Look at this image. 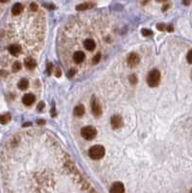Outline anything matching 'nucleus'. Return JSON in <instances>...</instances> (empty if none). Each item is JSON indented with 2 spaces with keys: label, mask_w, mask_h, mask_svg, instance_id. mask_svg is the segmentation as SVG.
Here are the masks:
<instances>
[{
  "label": "nucleus",
  "mask_w": 192,
  "mask_h": 193,
  "mask_svg": "<svg viewBox=\"0 0 192 193\" xmlns=\"http://www.w3.org/2000/svg\"><path fill=\"white\" fill-rule=\"evenodd\" d=\"M30 9L32 10V11H37L38 10V5L36 3H32L31 5H30Z\"/></svg>",
  "instance_id": "obj_25"
},
{
  "label": "nucleus",
  "mask_w": 192,
  "mask_h": 193,
  "mask_svg": "<svg viewBox=\"0 0 192 193\" xmlns=\"http://www.w3.org/2000/svg\"><path fill=\"white\" fill-rule=\"evenodd\" d=\"M21 70V64L19 62H15L14 65H13V71L14 72H19V71Z\"/></svg>",
  "instance_id": "obj_19"
},
{
  "label": "nucleus",
  "mask_w": 192,
  "mask_h": 193,
  "mask_svg": "<svg viewBox=\"0 0 192 193\" xmlns=\"http://www.w3.org/2000/svg\"><path fill=\"white\" fill-rule=\"evenodd\" d=\"M183 3L184 5H189L190 4V0H183Z\"/></svg>",
  "instance_id": "obj_31"
},
{
  "label": "nucleus",
  "mask_w": 192,
  "mask_h": 193,
  "mask_svg": "<svg viewBox=\"0 0 192 193\" xmlns=\"http://www.w3.org/2000/svg\"><path fill=\"white\" fill-rule=\"evenodd\" d=\"M157 29H158V30H160V31H164V30L167 29V27H166V25H165V24L159 23V24H157Z\"/></svg>",
  "instance_id": "obj_24"
},
{
  "label": "nucleus",
  "mask_w": 192,
  "mask_h": 193,
  "mask_svg": "<svg viewBox=\"0 0 192 193\" xmlns=\"http://www.w3.org/2000/svg\"><path fill=\"white\" fill-rule=\"evenodd\" d=\"M35 100H36V98L33 94H25L22 98V102L24 103V105L30 106L35 102Z\"/></svg>",
  "instance_id": "obj_9"
},
{
  "label": "nucleus",
  "mask_w": 192,
  "mask_h": 193,
  "mask_svg": "<svg viewBox=\"0 0 192 193\" xmlns=\"http://www.w3.org/2000/svg\"><path fill=\"white\" fill-rule=\"evenodd\" d=\"M105 154V150L102 146L100 145H96V146L91 147L89 150V156L92 159H95V160H98L102 157H103Z\"/></svg>",
  "instance_id": "obj_1"
},
{
  "label": "nucleus",
  "mask_w": 192,
  "mask_h": 193,
  "mask_svg": "<svg viewBox=\"0 0 192 193\" xmlns=\"http://www.w3.org/2000/svg\"><path fill=\"white\" fill-rule=\"evenodd\" d=\"M100 59H102V53L100 52L96 53V54L94 55V57L92 58V63L94 65H97L98 63H100Z\"/></svg>",
  "instance_id": "obj_18"
},
{
  "label": "nucleus",
  "mask_w": 192,
  "mask_h": 193,
  "mask_svg": "<svg viewBox=\"0 0 192 193\" xmlns=\"http://www.w3.org/2000/svg\"><path fill=\"white\" fill-rule=\"evenodd\" d=\"M142 34L144 35V36H151V35L153 34V32H151V30H149V29H143L142 30Z\"/></svg>",
  "instance_id": "obj_23"
},
{
  "label": "nucleus",
  "mask_w": 192,
  "mask_h": 193,
  "mask_svg": "<svg viewBox=\"0 0 192 193\" xmlns=\"http://www.w3.org/2000/svg\"><path fill=\"white\" fill-rule=\"evenodd\" d=\"M157 1H159V2H163V1H166V0H157Z\"/></svg>",
  "instance_id": "obj_34"
},
{
  "label": "nucleus",
  "mask_w": 192,
  "mask_h": 193,
  "mask_svg": "<svg viewBox=\"0 0 192 193\" xmlns=\"http://www.w3.org/2000/svg\"><path fill=\"white\" fill-rule=\"evenodd\" d=\"M56 77H61V71H60V69H57V70H56Z\"/></svg>",
  "instance_id": "obj_28"
},
{
  "label": "nucleus",
  "mask_w": 192,
  "mask_h": 193,
  "mask_svg": "<svg viewBox=\"0 0 192 193\" xmlns=\"http://www.w3.org/2000/svg\"><path fill=\"white\" fill-rule=\"evenodd\" d=\"M83 47H84L85 49L88 50V51H93L96 48V42L93 39L88 38V39L84 40V42H83Z\"/></svg>",
  "instance_id": "obj_8"
},
{
  "label": "nucleus",
  "mask_w": 192,
  "mask_h": 193,
  "mask_svg": "<svg viewBox=\"0 0 192 193\" xmlns=\"http://www.w3.org/2000/svg\"><path fill=\"white\" fill-rule=\"evenodd\" d=\"M160 81V73L157 70H153L151 72L149 73L148 78H147V82L149 86L151 87H155L159 84Z\"/></svg>",
  "instance_id": "obj_2"
},
{
  "label": "nucleus",
  "mask_w": 192,
  "mask_h": 193,
  "mask_svg": "<svg viewBox=\"0 0 192 193\" xmlns=\"http://www.w3.org/2000/svg\"><path fill=\"white\" fill-rule=\"evenodd\" d=\"M37 123L39 124V125H45V120H38Z\"/></svg>",
  "instance_id": "obj_29"
},
{
  "label": "nucleus",
  "mask_w": 192,
  "mask_h": 193,
  "mask_svg": "<svg viewBox=\"0 0 192 193\" xmlns=\"http://www.w3.org/2000/svg\"><path fill=\"white\" fill-rule=\"evenodd\" d=\"M8 50H9L10 54H12V55H17V54H19V53H21V47H19V45L15 44V45H10V47H8Z\"/></svg>",
  "instance_id": "obj_12"
},
{
  "label": "nucleus",
  "mask_w": 192,
  "mask_h": 193,
  "mask_svg": "<svg viewBox=\"0 0 192 193\" xmlns=\"http://www.w3.org/2000/svg\"><path fill=\"white\" fill-rule=\"evenodd\" d=\"M6 1H8V0H0V2H6Z\"/></svg>",
  "instance_id": "obj_33"
},
{
  "label": "nucleus",
  "mask_w": 192,
  "mask_h": 193,
  "mask_svg": "<svg viewBox=\"0 0 192 193\" xmlns=\"http://www.w3.org/2000/svg\"><path fill=\"white\" fill-rule=\"evenodd\" d=\"M84 113H85V108H84V106L83 105H77L76 107L74 108V114L75 116H77V117H81V116H83L84 115Z\"/></svg>",
  "instance_id": "obj_14"
},
{
  "label": "nucleus",
  "mask_w": 192,
  "mask_h": 193,
  "mask_svg": "<svg viewBox=\"0 0 192 193\" xmlns=\"http://www.w3.org/2000/svg\"><path fill=\"white\" fill-rule=\"evenodd\" d=\"M91 107H92V113L94 114L96 117H100L102 115V107L98 104L96 96H92V101H91Z\"/></svg>",
  "instance_id": "obj_4"
},
{
  "label": "nucleus",
  "mask_w": 192,
  "mask_h": 193,
  "mask_svg": "<svg viewBox=\"0 0 192 193\" xmlns=\"http://www.w3.org/2000/svg\"><path fill=\"white\" fill-rule=\"evenodd\" d=\"M24 65L25 67H26V69H28V70H33V69H35V67H36L37 63L33 58L28 57L24 60Z\"/></svg>",
  "instance_id": "obj_11"
},
{
  "label": "nucleus",
  "mask_w": 192,
  "mask_h": 193,
  "mask_svg": "<svg viewBox=\"0 0 192 193\" xmlns=\"http://www.w3.org/2000/svg\"><path fill=\"white\" fill-rule=\"evenodd\" d=\"M97 135V129L94 126H87L81 129V136L86 140H92Z\"/></svg>",
  "instance_id": "obj_3"
},
{
  "label": "nucleus",
  "mask_w": 192,
  "mask_h": 193,
  "mask_svg": "<svg viewBox=\"0 0 192 193\" xmlns=\"http://www.w3.org/2000/svg\"><path fill=\"white\" fill-rule=\"evenodd\" d=\"M51 68H52V66L49 63V64L47 65V73H48V75H50V73H51Z\"/></svg>",
  "instance_id": "obj_27"
},
{
  "label": "nucleus",
  "mask_w": 192,
  "mask_h": 193,
  "mask_svg": "<svg viewBox=\"0 0 192 193\" xmlns=\"http://www.w3.org/2000/svg\"><path fill=\"white\" fill-rule=\"evenodd\" d=\"M139 62H140V57L136 53H131L128 58V66H130V67H135L139 64Z\"/></svg>",
  "instance_id": "obj_6"
},
{
  "label": "nucleus",
  "mask_w": 192,
  "mask_h": 193,
  "mask_svg": "<svg viewBox=\"0 0 192 193\" xmlns=\"http://www.w3.org/2000/svg\"><path fill=\"white\" fill-rule=\"evenodd\" d=\"M76 72H77V71L75 70V69H70V70L68 71V73H67V77H69V78L74 77V75H75V73H76Z\"/></svg>",
  "instance_id": "obj_20"
},
{
  "label": "nucleus",
  "mask_w": 192,
  "mask_h": 193,
  "mask_svg": "<svg viewBox=\"0 0 192 193\" xmlns=\"http://www.w3.org/2000/svg\"><path fill=\"white\" fill-rule=\"evenodd\" d=\"M17 86H19V88L21 89V90H25V89L28 88L29 82H28V80H27V79H25V78H22V79L19 82Z\"/></svg>",
  "instance_id": "obj_16"
},
{
  "label": "nucleus",
  "mask_w": 192,
  "mask_h": 193,
  "mask_svg": "<svg viewBox=\"0 0 192 193\" xmlns=\"http://www.w3.org/2000/svg\"><path fill=\"white\" fill-rule=\"evenodd\" d=\"M22 10H23L22 5L21 3H17V4H15L14 6H13L12 14L14 15V16H19V15L22 12Z\"/></svg>",
  "instance_id": "obj_13"
},
{
  "label": "nucleus",
  "mask_w": 192,
  "mask_h": 193,
  "mask_svg": "<svg viewBox=\"0 0 192 193\" xmlns=\"http://www.w3.org/2000/svg\"><path fill=\"white\" fill-rule=\"evenodd\" d=\"M72 62L75 63V64H81V63H84L86 60V54L81 50H78V51L74 52L72 54Z\"/></svg>",
  "instance_id": "obj_5"
},
{
  "label": "nucleus",
  "mask_w": 192,
  "mask_h": 193,
  "mask_svg": "<svg viewBox=\"0 0 192 193\" xmlns=\"http://www.w3.org/2000/svg\"><path fill=\"white\" fill-rule=\"evenodd\" d=\"M94 7V4L93 3H82L80 5H77L76 6V10L77 11H83V10H87V9H91Z\"/></svg>",
  "instance_id": "obj_15"
},
{
  "label": "nucleus",
  "mask_w": 192,
  "mask_h": 193,
  "mask_svg": "<svg viewBox=\"0 0 192 193\" xmlns=\"http://www.w3.org/2000/svg\"><path fill=\"white\" fill-rule=\"evenodd\" d=\"M191 78H192V73H191Z\"/></svg>",
  "instance_id": "obj_35"
},
{
  "label": "nucleus",
  "mask_w": 192,
  "mask_h": 193,
  "mask_svg": "<svg viewBox=\"0 0 192 193\" xmlns=\"http://www.w3.org/2000/svg\"><path fill=\"white\" fill-rule=\"evenodd\" d=\"M130 81L131 84H136V83H137V77H136L134 75H130Z\"/></svg>",
  "instance_id": "obj_21"
},
{
  "label": "nucleus",
  "mask_w": 192,
  "mask_h": 193,
  "mask_svg": "<svg viewBox=\"0 0 192 193\" xmlns=\"http://www.w3.org/2000/svg\"><path fill=\"white\" fill-rule=\"evenodd\" d=\"M186 59H187V62L189 63V64H192V49L189 50V52L187 53Z\"/></svg>",
  "instance_id": "obj_22"
},
{
  "label": "nucleus",
  "mask_w": 192,
  "mask_h": 193,
  "mask_svg": "<svg viewBox=\"0 0 192 193\" xmlns=\"http://www.w3.org/2000/svg\"><path fill=\"white\" fill-rule=\"evenodd\" d=\"M11 120V116L9 114H4V115H0V124L5 125Z\"/></svg>",
  "instance_id": "obj_17"
},
{
  "label": "nucleus",
  "mask_w": 192,
  "mask_h": 193,
  "mask_svg": "<svg viewBox=\"0 0 192 193\" xmlns=\"http://www.w3.org/2000/svg\"><path fill=\"white\" fill-rule=\"evenodd\" d=\"M111 126H112L113 128H119L123 126V119L121 116L119 115H115L111 118Z\"/></svg>",
  "instance_id": "obj_7"
},
{
  "label": "nucleus",
  "mask_w": 192,
  "mask_h": 193,
  "mask_svg": "<svg viewBox=\"0 0 192 193\" xmlns=\"http://www.w3.org/2000/svg\"><path fill=\"white\" fill-rule=\"evenodd\" d=\"M55 115H56V111H55V108L53 107L51 109V116L52 117H55Z\"/></svg>",
  "instance_id": "obj_30"
},
{
  "label": "nucleus",
  "mask_w": 192,
  "mask_h": 193,
  "mask_svg": "<svg viewBox=\"0 0 192 193\" xmlns=\"http://www.w3.org/2000/svg\"><path fill=\"white\" fill-rule=\"evenodd\" d=\"M110 192L112 193H123L125 192V187H124V185L122 182H114V184H112V186H111L110 188Z\"/></svg>",
  "instance_id": "obj_10"
},
{
  "label": "nucleus",
  "mask_w": 192,
  "mask_h": 193,
  "mask_svg": "<svg viewBox=\"0 0 192 193\" xmlns=\"http://www.w3.org/2000/svg\"><path fill=\"white\" fill-rule=\"evenodd\" d=\"M44 107H45V103L43 102V101H41V102L39 103V104H38V110H43V109H44Z\"/></svg>",
  "instance_id": "obj_26"
},
{
  "label": "nucleus",
  "mask_w": 192,
  "mask_h": 193,
  "mask_svg": "<svg viewBox=\"0 0 192 193\" xmlns=\"http://www.w3.org/2000/svg\"><path fill=\"white\" fill-rule=\"evenodd\" d=\"M166 30H167L168 32H172V31H173V27H172L171 25H169V26H167V29H166Z\"/></svg>",
  "instance_id": "obj_32"
}]
</instances>
